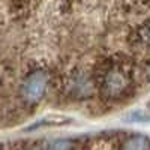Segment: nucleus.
<instances>
[{"mask_svg": "<svg viewBox=\"0 0 150 150\" xmlns=\"http://www.w3.org/2000/svg\"><path fill=\"white\" fill-rule=\"evenodd\" d=\"M48 83V75L45 72H35L27 78V81L23 86V95L29 101H38L41 96H44Z\"/></svg>", "mask_w": 150, "mask_h": 150, "instance_id": "obj_1", "label": "nucleus"}, {"mask_svg": "<svg viewBox=\"0 0 150 150\" xmlns=\"http://www.w3.org/2000/svg\"><path fill=\"white\" fill-rule=\"evenodd\" d=\"M128 77L120 71H111L105 77V93L108 96H119L128 87Z\"/></svg>", "mask_w": 150, "mask_h": 150, "instance_id": "obj_2", "label": "nucleus"}, {"mask_svg": "<svg viewBox=\"0 0 150 150\" xmlns=\"http://www.w3.org/2000/svg\"><path fill=\"white\" fill-rule=\"evenodd\" d=\"M123 150H150V143L140 135H134L125 143Z\"/></svg>", "mask_w": 150, "mask_h": 150, "instance_id": "obj_3", "label": "nucleus"}]
</instances>
